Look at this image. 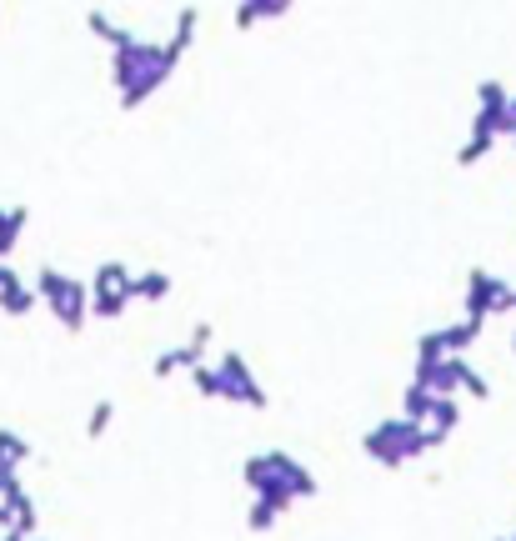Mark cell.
<instances>
[{
  "mask_svg": "<svg viewBox=\"0 0 516 541\" xmlns=\"http://www.w3.org/2000/svg\"><path fill=\"white\" fill-rule=\"evenodd\" d=\"M361 451L376 461V466H386V471H401L406 461H416V456H426V426H411V421H376L366 436H361Z\"/></svg>",
  "mask_w": 516,
  "mask_h": 541,
  "instance_id": "obj_1",
  "label": "cell"
},
{
  "mask_svg": "<svg viewBox=\"0 0 516 541\" xmlns=\"http://www.w3.org/2000/svg\"><path fill=\"white\" fill-rule=\"evenodd\" d=\"M171 61H166V51L156 46V41H131V46H121L116 56H111V81H116V91H131L136 81H171Z\"/></svg>",
  "mask_w": 516,
  "mask_h": 541,
  "instance_id": "obj_2",
  "label": "cell"
},
{
  "mask_svg": "<svg viewBox=\"0 0 516 541\" xmlns=\"http://www.w3.org/2000/svg\"><path fill=\"white\" fill-rule=\"evenodd\" d=\"M211 371H216V386H221L226 401H241V406H251V411H266V406H271L266 386L256 381V371L246 366L241 351H221V361H216Z\"/></svg>",
  "mask_w": 516,
  "mask_h": 541,
  "instance_id": "obj_3",
  "label": "cell"
},
{
  "mask_svg": "<svg viewBox=\"0 0 516 541\" xmlns=\"http://www.w3.org/2000/svg\"><path fill=\"white\" fill-rule=\"evenodd\" d=\"M86 306H91V286L81 281V276H66V286H61V296L51 301V311H56V321L76 336L91 316H86Z\"/></svg>",
  "mask_w": 516,
  "mask_h": 541,
  "instance_id": "obj_4",
  "label": "cell"
},
{
  "mask_svg": "<svg viewBox=\"0 0 516 541\" xmlns=\"http://www.w3.org/2000/svg\"><path fill=\"white\" fill-rule=\"evenodd\" d=\"M261 456H266L271 476H281V481H286V491H291L296 501H311V496H316V476H311V471H306L291 451H261Z\"/></svg>",
  "mask_w": 516,
  "mask_h": 541,
  "instance_id": "obj_5",
  "label": "cell"
},
{
  "mask_svg": "<svg viewBox=\"0 0 516 541\" xmlns=\"http://www.w3.org/2000/svg\"><path fill=\"white\" fill-rule=\"evenodd\" d=\"M496 291H501V276H491V271L476 266V271L466 276V301H461L466 316H461V321H486V306L496 301Z\"/></svg>",
  "mask_w": 516,
  "mask_h": 541,
  "instance_id": "obj_6",
  "label": "cell"
},
{
  "mask_svg": "<svg viewBox=\"0 0 516 541\" xmlns=\"http://www.w3.org/2000/svg\"><path fill=\"white\" fill-rule=\"evenodd\" d=\"M211 341H216V326H211V321H196L191 341L171 346V361H176V371H196V366H206V346H211Z\"/></svg>",
  "mask_w": 516,
  "mask_h": 541,
  "instance_id": "obj_7",
  "label": "cell"
},
{
  "mask_svg": "<svg viewBox=\"0 0 516 541\" xmlns=\"http://www.w3.org/2000/svg\"><path fill=\"white\" fill-rule=\"evenodd\" d=\"M86 286H91V296H126L131 301V271H126V261H101Z\"/></svg>",
  "mask_w": 516,
  "mask_h": 541,
  "instance_id": "obj_8",
  "label": "cell"
},
{
  "mask_svg": "<svg viewBox=\"0 0 516 541\" xmlns=\"http://www.w3.org/2000/svg\"><path fill=\"white\" fill-rule=\"evenodd\" d=\"M481 326H486V321H456V326L436 331V336H441V351H446V356H456V361H466V351L481 341Z\"/></svg>",
  "mask_w": 516,
  "mask_h": 541,
  "instance_id": "obj_9",
  "label": "cell"
},
{
  "mask_svg": "<svg viewBox=\"0 0 516 541\" xmlns=\"http://www.w3.org/2000/svg\"><path fill=\"white\" fill-rule=\"evenodd\" d=\"M21 461H31V441L16 431H0V481H16Z\"/></svg>",
  "mask_w": 516,
  "mask_h": 541,
  "instance_id": "obj_10",
  "label": "cell"
},
{
  "mask_svg": "<svg viewBox=\"0 0 516 541\" xmlns=\"http://www.w3.org/2000/svg\"><path fill=\"white\" fill-rule=\"evenodd\" d=\"M171 276L166 271H146V276H131V301H146V306H156V301H166L171 296Z\"/></svg>",
  "mask_w": 516,
  "mask_h": 541,
  "instance_id": "obj_11",
  "label": "cell"
},
{
  "mask_svg": "<svg viewBox=\"0 0 516 541\" xmlns=\"http://www.w3.org/2000/svg\"><path fill=\"white\" fill-rule=\"evenodd\" d=\"M31 306H36V291L21 276H11L6 286H0V311L6 316H31Z\"/></svg>",
  "mask_w": 516,
  "mask_h": 541,
  "instance_id": "obj_12",
  "label": "cell"
},
{
  "mask_svg": "<svg viewBox=\"0 0 516 541\" xmlns=\"http://www.w3.org/2000/svg\"><path fill=\"white\" fill-rule=\"evenodd\" d=\"M426 421H431V431L451 436V431L461 426V401H456V396H431V411H426Z\"/></svg>",
  "mask_w": 516,
  "mask_h": 541,
  "instance_id": "obj_13",
  "label": "cell"
},
{
  "mask_svg": "<svg viewBox=\"0 0 516 541\" xmlns=\"http://www.w3.org/2000/svg\"><path fill=\"white\" fill-rule=\"evenodd\" d=\"M86 26H91V36H101L111 51H121V46H131V41H141L136 31H121V26H111L106 21V11H86Z\"/></svg>",
  "mask_w": 516,
  "mask_h": 541,
  "instance_id": "obj_14",
  "label": "cell"
},
{
  "mask_svg": "<svg viewBox=\"0 0 516 541\" xmlns=\"http://www.w3.org/2000/svg\"><path fill=\"white\" fill-rule=\"evenodd\" d=\"M426 411H431V391L411 381V386L401 391V421H411V426H426Z\"/></svg>",
  "mask_w": 516,
  "mask_h": 541,
  "instance_id": "obj_15",
  "label": "cell"
},
{
  "mask_svg": "<svg viewBox=\"0 0 516 541\" xmlns=\"http://www.w3.org/2000/svg\"><path fill=\"white\" fill-rule=\"evenodd\" d=\"M26 221H31V211H26V206H16V211L0 216V256H11V251H16V241H21Z\"/></svg>",
  "mask_w": 516,
  "mask_h": 541,
  "instance_id": "obj_16",
  "label": "cell"
},
{
  "mask_svg": "<svg viewBox=\"0 0 516 541\" xmlns=\"http://www.w3.org/2000/svg\"><path fill=\"white\" fill-rule=\"evenodd\" d=\"M441 361H446V351H441V336H436V331L416 336V371H426V366H441Z\"/></svg>",
  "mask_w": 516,
  "mask_h": 541,
  "instance_id": "obj_17",
  "label": "cell"
},
{
  "mask_svg": "<svg viewBox=\"0 0 516 541\" xmlns=\"http://www.w3.org/2000/svg\"><path fill=\"white\" fill-rule=\"evenodd\" d=\"M196 21H201V11H196V6H181V11H176V36H171V41L191 51V41H196Z\"/></svg>",
  "mask_w": 516,
  "mask_h": 541,
  "instance_id": "obj_18",
  "label": "cell"
},
{
  "mask_svg": "<svg viewBox=\"0 0 516 541\" xmlns=\"http://www.w3.org/2000/svg\"><path fill=\"white\" fill-rule=\"evenodd\" d=\"M491 146H496L491 136H476V131H471V141L456 151V166H476V161H486V156H491Z\"/></svg>",
  "mask_w": 516,
  "mask_h": 541,
  "instance_id": "obj_19",
  "label": "cell"
},
{
  "mask_svg": "<svg viewBox=\"0 0 516 541\" xmlns=\"http://www.w3.org/2000/svg\"><path fill=\"white\" fill-rule=\"evenodd\" d=\"M126 306H131L126 296H91V306H86V316H96V321H116V316H121Z\"/></svg>",
  "mask_w": 516,
  "mask_h": 541,
  "instance_id": "obj_20",
  "label": "cell"
},
{
  "mask_svg": "<svg viewBox=\"0 0 516 541\" xmlns=\"http://www.w3.org/2000/svg\"><path fill=\"white\" fill-rule=\"evenodd\" d=\"M61 286H66V271L41 266V276H36V296H41V301H56V296H61Z\"/></svg>",
  "mask_w": 516,
  "mask_h": 541,
  "instance_id": "obj_21",
  "label": "cell"
},
{
  "mask_svg": "<svg viewBox=\"0 0 516 541\" xmlns=\"http://www.w3.org/2000/svg\"><path fill=\"white\" fill-rule=\"evenodd\" d=\"M111 421H116V406H111V401H96V406H91V421H86V436H91V441H101Z\"/></svg>",
  "mask_w": 516,
  "mask_h": 541,
  "instance_id": "obj_22",
  "label": "cell"
},
{
  "mask_svg": "<svg viewBox=\"0 0 516 541\" xmlns=\"http://www.w3.org/2000/svg\"><path fill=\"white\" fill-rule=\"evenodd\" d=\"M461 391H466L471 401H491V381H486L476 366H466V376H461Z\"/></svg>",
  "mask_w": 516,
  "mask_h": 541,
  "instance_id": "obj_23",
  "label": "cell"
},
{
  "mask_svg": "<svg viewBox=\"0 0 516 541\" xmlns=\"http://www.w3.org/2000/svg\"><path fill=\"white\" fill-rule=\"evenodd\" d=\"M186 376H191V386H196L206 401H216V396H221V386H216V371H211V366H196V371H186Z\"/></svg>",
  "mask_w": 516,
  "mask_h": 541,
  "instance_id": "obj_24",
  "label": "cell"
},
{
  "mask_svg": "<svg viewBox=\"0 0 516 541\" xmlns=\"http://www.w3.org/2000/svg\"><path fill=\"white\" fill-rule=\"evenodd\" d=\"M271 526H276V516H271L261 501H251V511H246V531H251V536H266Z\"/></svg>",
  "mask_w": 516,
  "mask_h": 541,
  "instance_id": "obj_25",
  "label": "cell"
},
{
  "mask_svg": "<svg viewBox=\"0 0 516 541\" xmlns=\"http://www.w3.org/2000/svg\"><path fill=\"white\" fill-rule=\"evenodd\" d=\"M291 11V0H256V16L261 21H276V16H286Z\"/></svg>",
  "mask_w": 516,
  "mask_h": 541,
  "instance_id": "obj_26",
  "label": "cell"
},
{
  "mask_svg": "<svg viewBox=\"0 0 516 541\" xmlns=\"http://www.w3.org/2000/svg\"><path fill=\"white\" fill-rule=\"evenodd\" d=\"M261 16H256V0H246V6H236V31H251Z\"/></svg>",
  "mask_w": 516,
  "mask_h": 541,
  "instance_id": "obj_27",
  "label": "cell"
},
{
  "mask_svg": "<svg viewBox=\"0 0 516 541\" xmlns=\"http://www.w3.org/2000/svg\"><path fill=\"white\" fill-rule=\"evenodd\" d=\"M156 376H161V381H166V376H176V361H171V351H161V356H156Z\"/></svg>",
  "mask_w": 516,
  "mask_h": 541,
  "instance_id": "obj_28",
  "label": "cell"
},
{
  "mask_svg": "<svg viewBox=\"0 0 516 541\" xmlns=\"http://www.w3.org/2000/svg\"><path fill=\"white\" fill-rule=\"evenodd\" d=\"M11 276H16V271H11V266H6V261H0V286H6V281H11Z\"/></svg>",
  "mask_w": 516,
  "mask_h": 541,
  "instance_id": "obj_29",
  "label": "cell"
},
{
  "mask_svg": "<svg viewBox=\"0 0 516 541\" xmlns=\"http://www.w3.org/2000/svg\"><path fill=\"white\" fill-rule=\"evenodd\" d=\"M0 541H21V536H11V531H6V536H0Z\"/></svg>",
  "mask_w": 516,
  "mask_h": 541,
  "instance_id": "obj_30",
  "label": "cell"
},
{
  "mask_svg": "<svg viewBox=\"0 0 516 541\" xmlns=\"http://www.w3.org/2000/svg\"><path fill=\"white\" fill-rule=\"evenodd\" d=\"M511 311H516V286H511Z\"/></svg>",
  "mask_w": 516,
  "mask_h": 541,
  "instance_id": "obj_31",
  "label": "cell"
},
{
  "mask_svg": "<svg viewBox=\"0 0 516 541\" xmlns=\"http://www.w3.org/2000/svg\"><path fill=\"white\" fill-rule=\"evenodd\" d=\"M496 541H516V536H496Z\"/></svg>",
  "mask_w": 516,
  "mask_h": 541,
  "instance_id": "obj_32",
  "label": "cell"
},
{
  "mask_svg": "<svg viewBox=\"0 0 516 541\" xmlns=\"http://www.w3.org/2000/svg\"><path fill=\"white\" fill-rule=\"evenodd\" d=\"M511 351H516V336H511Z\"/></svg>",
  "mask_w": 516,
  "mask_h": 541,
  "instance_id": "obj_33",
  "label": "cell"
},
{
  "mask_svg": "<svg viewBox=\"0 0 516 541\" xmlns=\"http://www.w3.org/2000/svg\"><path fill=\"white\" fill-rule=\"evenodd\" d=\"M31 541H41V536H31Z\"/></svg>",
  "mask_w": 516,
  "mask_h": 541,
  "instance_id": "obj_34",
  "label": "cell"
},
{
  "mask_svg": "<svg viewBox=\"0 0 516 541\" xmlns=\"http://www.w3.org/2000/svg\"><path fill=\"white\" fill-rule=\"evenodd\" d=\"M0 216H6V211H0Z\"/></svg>",
  "mask_w": 516,
  "mask_h": 541,
  "instance_id": "obj_35",
  "label": "cell"
}]
</instances>
